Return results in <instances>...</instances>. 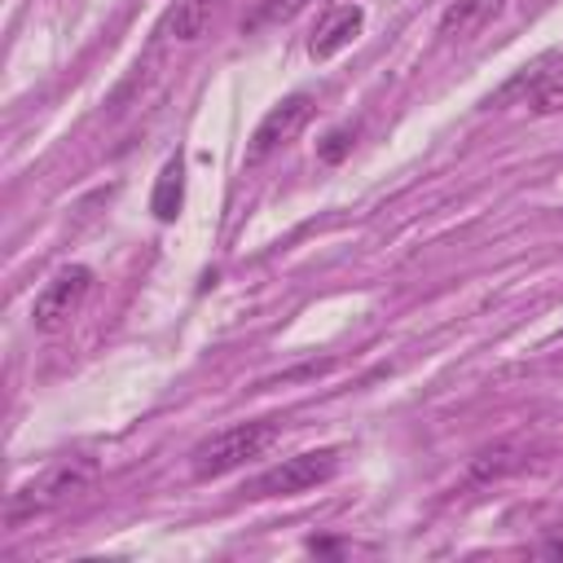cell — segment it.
Masks as SVG:
<instances>
[{
	"mask_svg": "<svg viewBox=\"0 0 563 563\" xmlns=\"http://www.w3.org/2000/svg\"><path fill=\"white\" fill-rule=\"evenodd\" d=\"M361 26H365V9H361V4H339V9L312 31L308 53H312L317 62H330L334 53H343V48L361 35Z\"/></svg>",
	"mask_w": 563,
	"mask_h": 563,
	"instance_id": "cell-6",
	"label": "cell"
},
{
	"mask_svg": "<svg viewBox=\"0 0 563 563\" xmlns=\"http://www.w3.org/2000/svg\"><path fill=\"white\" fill-rule=\"evenodd\" d=\"M92 484H97V462H92V457H84V453H75V457H57L53 466H44L31 484H22V488L9 497L4 519H9V523H22V519H31V515L57 510V506L84 497Z\"/></svg>",
	"mask_w": 563,
	"mask_h": 563,
	"instance_id": "cell-1",
	"label": "cell"
},
{
	"mask_svg": "<svg viewBox=\"0 0 563 563\" xmlns=\"http://www.w3.org/2000/svg\"><path fill=\"white\" fill-rule=\"evenodd\" d=\"M312 110H317L312 92H290V97H282V101L260 119V128H255V136H251V150H246V163H264L273 150H282L286 141H295V136L303 132V123L312 119Z\"/></svg>",
	"mask_w": 563,
	"mask_h": 563,
	"instance_id": "cell-5",
	"label": "cell"
},
{
	"mask_svg": "<svg viewBox=\"0 0 563 563\" xmlns=\"http://www.w3.org/2000/svg\"><path fill=\"white\" fill-rule=\"evenodd\" d=\"M334 471H339V449H308V453H295V457L277 462L260 479H251L246 493L251 497H295V493H308V488L325 484Z\"/></svg>",
	"mask_w": 563,
	"mask_h": 563,
	"instance_id": "cell-3",
	"label": "cell"
},
{
	"mask_svg": "<svg viewBox=\"0 0 563 563\" xmlns=\"http://www.w3.org/2000/svg\"><path fill=\"white\" fill-rule=\"evenodd\" d=\"M180 202H185V163H180V158H167L163 172H158V180H154L150 211H154L158 220H176Z\"/></svg>",
	"mask_w": 563,
	"mask_h": 563,
	"instance_id": "cell-10",
	"label": "cell"
},
{
	"mask_svg": "<svg viewBox=\"0 0 563 563\" xmlns=\"http://www.w3.org/2000/svg\"><path fill=\"white\" fill-rule=\"evenodd\" d=\"M88 290H92V268H84V264H66V268H57L48 282H44V290L35 295V303H31V325L35 330H62L75 312H79V303L88 299Z\"/></svg>",
	"mask_w": 563,
	"mask_h": 563,
	"instance_id": "cell-4",
	"label": "cell"
},
{
	"mask_svg": "<svg viewBox=\"0 0 563 563\" xmlns=\"http://www.w3.org/2000/svg\"><path fill=\"white\" fill-rule=\"evenodd\" d=\"M352 136H356V128H334L321 145H317V154H321V163H343V154L352 150Z\"/></svg>",
	"mask_w": 563,
	"mask_h": 563,
	"instance_id": "cell-13",
	"label": "cell"
},
{
	"mask_svg": "<svg viewBox=\"0 0 563 563\" xmlns=\"http://www.w3.org/2000/svg\"><path fill=\"white\" fill-rule=\"evenodd\" d=\"M220 4L224 0H176V9L163 18V35H172V40H198Z\"/></svg>",
	"mask_w": 563,
	"mask_h": 563,
	"instance_id": "cell-9",
	"label": "cell"
},
{
	"mask_svg": "<svg viewBox=\"0 0 563 563\" xmlns=\"http://www.w3.org/2000/svg\"><path fill=\"white\" fill-rule=\"evenodd\" d=\"M523 462H528V449H523V444L497 440V444H488V449H479V453L471 457V479H475V484H488V479H501V475L519 471Z\"/></svg>",
	"mask_w": 563,
	"mask_h": 563,
	"instance_id": "cell-8",
	"label": "cell"
},
{
	"mask_svg": "<svg viewBox=\"0 0 563 563\" xmlns=\"http://www.w3.org/2000/svg\"><path fill=\"white\" fill-rule=\"evenodd\" d=\"M532 114H559L563 110V66H554L537 88H532V97L523 101Z\"/></svg>",
	"mask_w": 563,
	"mask_h": 563,
	"instance_id": "cell-11",
	"label": "cell"
},
{
	"mask_svg": "<svg viewBox=\"0 0 563 563\" xmlns=\"http://www.w3.org/2000/svg\"><path fill=\"white\" fill-rule=\"evenodd\" d=\"M506 0H453L444 13H440V35L444 40H471L479 35L493 18H501Z\"/></svg>",
	"mask_w": 563,
	"mask_h": 563,
	"instance_id": "cell-7",
	"label": "cell"
},
{
	"mask_svg": "<svg viewBox=\"0 0 563 563\" xmlns=\"http://www.w3.org/2000/svg\"><path fill=\"white\" fill-rule=\"evenodd\" d=\"M312 0H260L255 4V13L242 22V31H260V26H273V22H286V18H295L299 9H308Z\"/></svg>",
	"mask_w": 563,
	"mask_h": 563,
	"instance_id": "cell-12",
	"label": "cell"
},
{
	"mask_svg": "<svg viewBox=\"0 0 563 563\" xmlns=\"http://www.w3.org/2000/svg\"><path fill=\"white\" fill-rule=\"evenodd\" d=\"M277 427L273 422H238V427H224L216 435H207L194 453H189V466L198 479H216V475H229L238 471L242 462L260 457L268 444H273Z\"/></svg>",
	"mask_w": 563,
	"mask_h": 563,
	"instance_id": "cell-2",
	"label": "cell"
},
{
	"mask_svg": "<svg viewBox=\"0 0 563 563\" xmlns=\"http://www.w3.org/2000/svg\"><path fill=\"white\" fill-rule=\"evenodd\" d=\"M541 554H545V559H563V537L545 541V545H541Z\"/></svg>",
	"mask_w": 563,
	"mask_h": 563,
	"instance_id": "cell-14",
	"label": "cell"
}]
</instances>
